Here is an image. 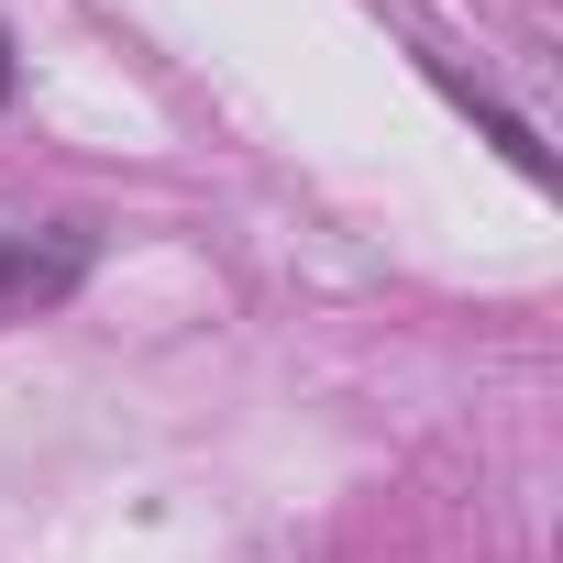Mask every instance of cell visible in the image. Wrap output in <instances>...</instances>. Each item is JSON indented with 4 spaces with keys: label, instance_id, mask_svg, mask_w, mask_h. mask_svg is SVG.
Instances as JSON below:
<instances>
[{
    "label": "cell",
    "instance_id": "1",
    "mask_svg": "<svg viewBox=\"0 0 563 563\" xmlns=\"http://www.w3.org/2000/svg\"><path fill=\"white\" fill-rule=\"evenodd\" d=\"M78 232H0V321H23V310H45V299H67L78 288Z\"/></svg>",
    "mask_w": 563,
    "mask_h": 563
},
{
    "label": "cell",
    "instance_id": "2",
    "mask_svg": "<svg viewBox=\"0 0 563 563\" xmlns=\"http://www.w3.org/2000/svg\"><path fill=\"white\" fill-rule=\"evenodd\" d=\"M0 100H12V45H0Z\"/></svg>",
    "mask_w": 563,
    "mask_h": 563
}]
</instances>
